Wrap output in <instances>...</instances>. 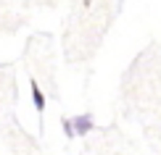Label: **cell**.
Returning a JSON list of instances; mask_svg holds the SVG:
<instances>
[{
  "label": "cell",
  "mask_w": 161,
  "mask_h": 155,
  "mask_svg": "<svg viewBox=\"0 0 161 155\" xmlns=\"http://www.w3.org/2000/svg\"><path fill=\"white\" fill-rule=\"evenodd\" d=\"M71 126H74V134H77V137H87V134L95 129L92 113H82V116H74V118H71Z\"/></svg>",
  "instance_id": "6da1fadb"
},
{
  "label": "cell",
  "mask_w": 161,
  "mask_h": 155,
  "mask_svg": "<svg viewBox=\"0 0 161 155\" xmlns=\"http://www.w3.org/2000/svg\"><path fill=\"white\" fill-rule=\"evenodd\" d=\"M29 92H32V105H35L37 116H42V113H45V105H48V100H45V92L40 90L37 79H29Z\"/></svg>",
  "instance_id": "7a4b0ae2"
},
{
  "label": "cell",
  "mask_w": 161,
  "mask_h": 155,
  "mask_svg": "<svg viewBox=\"0 0 161 155\" xmlns=\"http://www.w3.org/2000/svg\"><path fill=\"white\" fill-rule=\"evenodd\" d=\"M61 129H64V134L69 139H77V134H74V126H71V118L66 116V118H61Z\"/></svg>",
  "instance_id": "3957f363"
}]
</instances>
